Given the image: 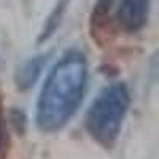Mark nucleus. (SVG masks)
Segmentation results:
<instances>
[{
	"label": "nucleus",
	"mask_w": 159,
	"mask_h": 159,
	"mask_svg": "<svg viewBox=\"0 0 159 159\" xmlns=\"http://www.w3.org/2000/svg\"><path fill=\"white\" fill-rule=\"evenodd\" d=\"M88 62L80 51H69L48 73L37 102V126L52 134L70 121L83 100Z\"/></svg>",
	"instance_id": "nucleus-1"
},
{
	"label": "nucleus",
	"mask_w": 159,
	"mask_h": 159,
	"mask_svg": "<svg viewBox=\"0 0 159 159\" xmlns=\"http://www.w3.org/2000/svg\"><path fill=\"white\" fill-rule=\"evenodd\" d=\"M130 105V94L124 83L105 88L92 102L86 115V129L103 147H111L119 135Z\"/></svg>",
	"instance_id": "nucleus-2"
},
{
	"label": "nucleus",
	"mask_w": 159,
	"mask_h": 159,
	"mask_svg": "<svg viewBox=\"0 0 159 159\" xmlns=\"http://www.w3.org/2000/svg\"><path fill=\"white\" fill-rule=\"evenodd\" d=\"M150 0H119L116 19L127 32H137L148 19Z\"/></svg>",
	"instance_id": "nucleus-3"
},
{
	"label": "nucleus",
	"mask_w": 159,
	"mask_h": 159,
	"mask_svg": "<svg viewBox=\"0 0 159 159\" xmlns=\"http://www.w3.org/2000/svg\"><path fill=\"white\" fill-rule=\"evenodd\" d=\"M42 65H43V59L40 57V59H34V61H30V62H27L24 65V69L22 70H19V86H30L35 80H37V76H38V73H40V69H42Z\"/></svg>",
	"instance_id": "nucleus-4"
},
{
	"label": "nucleus",
	"mask_w": 159,
	"mask_h": 159,
	"mask_svg": "<svg viewBox=\"0 0 159 159\" xmlns=\"http://www.w3.org/2000/svg\"><path fill=\"white\" fill-rule=\"evenodd\" d=\"M8 147H10V134H8L3 103H2V99H0V159H7Z\"/></svg>",
	"instance_id": "nucleus-5"
}]
</instances>
